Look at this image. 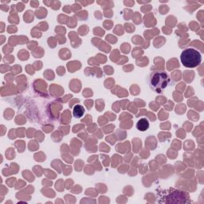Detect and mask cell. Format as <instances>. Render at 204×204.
<instances>
[{"label": "cell", "instance_id": "cell-1", "mask_svg": "<svg viewBox=\"0 0 204 204\" xmlns=\"http://www.w3.org/2000/svg\"><path fill=\"white\" fill-rule=\"evenodd\" d=\"M169 83L168 74L163 71H155L150 77V86L152 90L157 93H162Z\"/></svg>", "mask_w": 204, "mask_h": 204}, {"label": "cell", "instance_id": "cell-2", "mask_svg": "<svg viewBox=\"0 0 204 204\" xmlns=\"http://www.w3.org/2000/svg\"><path fill=\"white\" fill-rule=\"evenodd\" d=\"M181 62L183 65L187 68H195L201 63L202 57L200 53L195 49H187L180 56Z\"/></svg>", "mask_w": 204, "mask_h": 204}, {"label": "cell", "instance_id": "cell-3", "mask_svg": "<svg viewBox=\"0 0 204 204\" xmlns=\"http://www.w3.org/2000/svg\"><path fill=\"white\" fill-rule=\"evenodd\" d=\"M136 128H137L138 130L141 131V132H144L147 129H148V128H149V123H148V120L145 118L141 119L137 122V124H136Z\"/></svg>", "mask_w": 204, "mask_h": 204}, {"label": "cell", "instance_id": "cell-4", "mask_svg": "<svg viewBox=\"0 0 204 204\" xmlns=\"http://www.w3.org/2000/svg\"><path fill=\"white\" fill-rule=\"evenodd\" d=\"M85 113V109L81 105H76L74 108V116L76 118H81Z\"/></svg>", "mask_w": 204, "mask_h": 204}, {"label": "cell", "instance_id": "cell-5", "mask_svg": "<svg viewBox=\"0 0 204 204\" xmlns=\"http://www.w3.org/2000/svg\"><path fill=\"white\" fill-rule=\"evenodd\" d=\"M28 19H30V22H31V21L34 20V17H33V14L30 11H27V12L24 14L25 22H29V20H28Z\"/></svg>", "mask_w": 204, "mask_h": 204}, {"label": "cell", "instance_id": "cell-6", "mask_svg": "<svg viewBox=\"0 0 204 204\" xmlns=\"http://www.w3.org/2000/svg\"><path fill=\"white\" fill-rule=\"evenodd\" d=\"M39 5V3L38 2H31V6H33L34 7H37Z\"/></svg>", "mask_w": 204, "mask_h": 204}]
</instances>
